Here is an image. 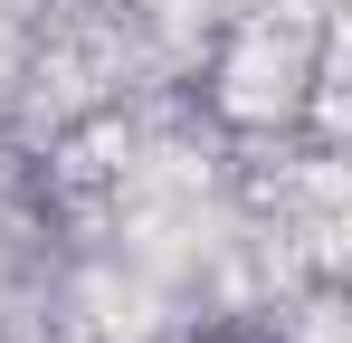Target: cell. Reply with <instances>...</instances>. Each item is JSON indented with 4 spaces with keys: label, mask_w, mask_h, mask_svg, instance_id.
<instances>
[{
    "label": "cell",
    "mask_w": 352,
    "mask_h": 343,
    "mask_svg": "<svg viewBox=\"0 0 352 343\" xmlns=\"http://www.w3.org/2000/svg\"><path fill=\"white\" fill-rule=\"evenodd\" d=\"M200 343H276V324H248V315H238V324H210Z\"/></svg>",
    "instance_id": "6da1fadb"
}]
</instances>
